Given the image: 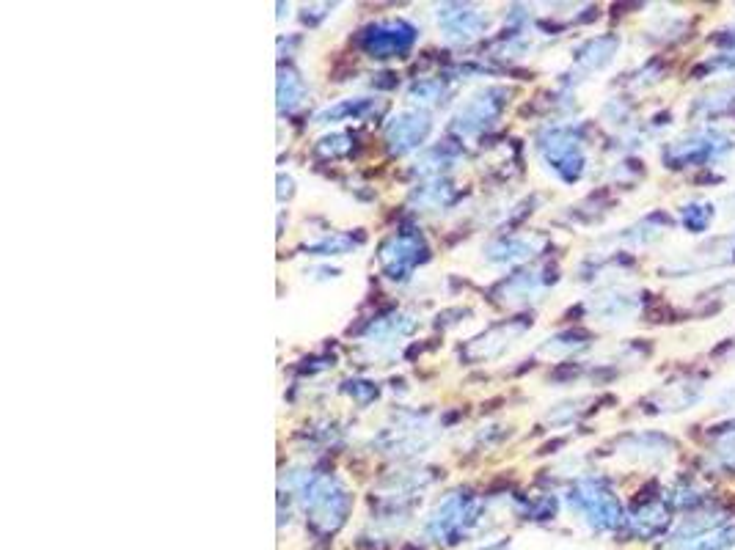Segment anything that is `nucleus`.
<instances>
[{"label":"nucleus","mask_w":735,"mask_h":550,"mask_svg":"<svg viewBox=\"0 0 735 550\" xmlns=\"http://www.w3.org/2000/svg\"><path fill=\"white\" fill-rule=\"evenodd\" d=\"M735 545V520L722 512L691 515L675 531L667 550H727Z\"/></svg>","instance_id":"obj_1"},{"label":"nucleus","mask_w":735,"mask_h":550,"mask_svg":"<svg viewBox=\"0 0 735 550\" xmlns=\"http://www.w3.org/2000/svg\"><path fill=\"white\" fill-rule=\"evenodd\" d=\"M735 149V135L719 130V127H705L680 138L664 152V163L669 168H686V165H708L719 160L727 152Z\"/></svg>","instance_id":"obj_2"},{"label":"nucleus","mask_w":735,"mask_h":550,"mask_svg":"<svg viewBox=\"0 0 735 550\" xmlns=\"http://www.w3.org/2000/svg\"><path fill=\"white\" fill-rule=\"evenodd\" d=\"M570 504L576 506V512L595 531H614L617 526H623V506L617 501V495L598 479H584L576 484Z\"/></svg>","instance_id":"obj_3"},{"label":"nucleus","mask_w":735,"mask_h":550,"mask_svg":"<svg viewBox=\"0 0 735 550\" xmlns=\"http://www.w3.org/2000/svg\"><path fill=\"white\" fill-rule=\"evenodd\" d=\"M306 512H309L312 523L320 531L334 534L336 528L345 523L347 512H350V495L334 479H317L309 487V495H306Z\"/></svg>","instance_id":"obj_4"},{"label":"nucleus","mask_w":735,"mask_h":550,"mask_svg":"<svg viewBox=\"0 0 735 550\" xmlns=\"http://www.w3.org/2000/svg\"><path fill=\"white\" fill-rule=\"evenodd\" d=\"M471 520H474L471 517V501L457 493L452 498H446L444 504L435 509V515L427 523V534L435 542H455V537H460L466 531Z\"/></svg>","instance_id":"obj_5"},{"label":"nucleus","mask_w":735,"mask_h":550,"mask_svg":"<svg viewBox=\"0 0 735 550\" xmlns=\"http://www.w3.org/2000/svg\"><path fill=\"white\" fill-rule=\"evenodd\" d=\"M543 154H546V160L554 165V171H557L565 182H576L584 171V152H581L579 141L570 135V132L559 130L554 132L546 143H543Z\"/></svg>","instance_id":"obj_6"},{"label":"nucleus","mask_w":735,"mask_h":550,"mask_svg":"<svg viewBox=\"0 0 735 550\" xmlns=\"http://www.w3.org/2000/svg\"><path fill=\"white\" fill-rule=\"evenodd\" d=\"M413 42V28L405 25V22H383V25H375L369 28L367 36H364V47H367L369 55L375 58H389V55H397L402 50H408Z\"/></svg>","instance_id":"obj_7"},{"label":"nucleus","mask_w":735,"mask_h":550,"mask_svg":"<svg viewBox=\"0 0 735 550\" xmlns=\"http://www.w3.org/2000/svg\"><path fill=\"white\" fill-rule=\"evenodd\" d=\"M427 130H430V121L424 113H402L389 127V141L397 152H408L416 143L424 141Z\"/></svg>","instance_id":"obj_8"},{"label":"nucleus","mask_w":735,"mask_h":550,"mask_svg":"<svg viewBox=\"0 0 735 550\" xmlns=\"http://www.w3.org/2000/svg\"><path fill=\"white\" fill-rule=\"evenodd\" d=\"M419 251H422V240L416 237H408V234H400L383 248V264H386V273H391V278H397V273H405L408 267L419 262Z\"/></svg>","instance_id":"obj_9"},{"label":"nucleus","mask_w":735,"mask_h":550,"mask_svg":"<svg viewBox=\"0 0 735 550\" xmlns=\"http://www.w3.org/2000/svg\"><path fill=\"white\" fill-rule=\"evenodd\" d=\"M669 526V512L667 506L650 501V504L639 506V512L631 517V528L639 537H656L664 528Z\"/></svg>","instance_id":"obj_10"},{"label":"nucleus","mask_w":735,"mask_h":550,"mask_svg":"<svg viewBox=\"0 0 735 550\" xmlns=\"http://www.w3.org/2000/svg\"><path fill=\"white\" fill-rule=\"evenodd\" d=\"M614 50H617V39L614 36H603V39H592V42L584 44L576 58L587 69H603V66L612 61Z\"/></svg>","instance_id":"obj_11"},{"label":"nucleus","mask_w":735,"mask_h":550,"mask_svg":"<svg viewBox=\"0 0 735 550\" xmlns=\"http://www.w3.org/2000/svg\"><path fill=\"white\" fill-rule=\"evenodd\" d=\"M702 388L697 383H678V385H667L661 391V407L664 410H680V407L694 405L700 399Z\"/></svg>","instance_id":"obj_12"},{"label":"nucleus","mask_w":735,"mask_h":550,"mask_svg":"<svg viewBox=\"0 0 735 550\" xmlns=\"http://www.w3.org/2000/svg\"><path fill=\"white\" fill-rule=\"evenodd\" d=\"M639 306V300L631 295H612V297H603L595 303V311H598V317H606V319H625L631 317Z\"/></svg>","instance_id":"obj_13"},{"label":"nucleus","mask_w":735,"mask_h":550,"mask_svg":"<svg viewBox=\"0 0 735 550\" xmlns=\"http://www.w3.org/2000/svg\"><path fill=\"white\" fill-rule=\"evenodd\" d=\"M713 220V204H702V201H691L683 207V226L694 234H702V231L711 226Z\"/></svg>","instance_id":"obj_14"},{"label":"nucleus","mask_w":735,"mask_h":550,"mask_svg":"<svg viewBox=\"0 0 735 550\" xmlns=\"http://www.w3.org/2000/svg\"><path fill=\"white\" fill-rule=\"evenodd\" d=\"M298 88H301V80L295 72H287V75L281 77V86H279V97H281V108L287 105V108H295L298 102H301V94H298Z\"/></svg>","instance_id":"obj_15"},{"label":"nucleus","mask_w":735,"mask_h":550,"mask_svg":"<svg viewBox=\"0 0 735 550\" xmlns=\"http://www.w3.org/2000/svg\"><path fill=\"white\" fill-rule=\"evenodd\" d=\"M485 550H510V542H499V545H490Z\"/></svg>","instance_id":"obj_16"}]
</instances>
